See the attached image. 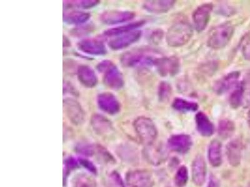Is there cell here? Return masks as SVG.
<instances>
[{"label": "cell", "mask_w": 250, "mask_h": 187, "mask_svg": "<svg viewBox=\"0 0 250 187\" xmlns=\"http://www.w3.org/2000/svg\"><path fill=\"white\" fill-rule=\"evenodd\" d=\"M193 34V29L190 23L187 21H178L168 30L166 41L169 46L179 48L187 44L192 38Z\"/></svg>", "instance_id": "6da1fadb"}, {"label": "cell", "mask_w": 250, "mask_h": 187, "mask_svg": "<svg viewBox=\"0 0 250 187\" xmlns=\"http://www.w3.org/2000/svg\"><path fill=\"white\" fill-rule=\"evenodd\" d=\"M234 32V27L231 23L226 22L218 25L209 34L207 44L213 49L225 48L232 40Z\"/></svg>", "instance_id": "7a4b0ae2"}, {"label": "cell", "mask_w": 250, "mask_h": 187, "mask_svg": "<svg viewBox=\"0 0 250 187\" xmlns=\"http://www.w3.org/2000/svg\"><path fill=\"white\" fill-rule=\"evenodd\" d=\"M135 128L142 143L150 145L156 139L158 131L152 119L148 117H140L135 122Z\"/></svg>", "instance_id": "3957f363"}, {"label": "cell", "mask_w": 250, "mask_h": 187, "mask_svg": "<svg viewBox=\"0 0 250 187\" xmlns=\"http://www.w3.org/2000/svg\"><path fill=\"white\" fill-rule=\"evenodd\" d=\"M154 66L160 76L173 77L180 70V62L176 57H159L155 60Z\"/></svg>", "instance_id": "277c9868"}, {"label": "cell", "mask_w": 250, "mask_h": 187, "mask_svg": "<svg viewBox=\"0 0 250 187\" xmlns=\"http://www.w3.org/2000/svg\"><path fill=\"white\" fill-rule=\"evenodd\" d=\"M213 9L212 4L205 3L198 6L193 12V21L198 32H202L205 29L210 22Z\"/></svg>", "instance_id": "5b68a950"}, {"label": "cell", "mask_w": 250, "mask_h": 187, "mask_svg": "<svg viewBox=\"0 0 250 187\" xmlns=\"http://www.w3.org/2000/svg\"><path fill=\"white\" fill-rule=\"evenodd\" d=\"M126 184L128 187H153L154 180L148 172L137 171L127 174Z\"/></svg>", "instance_id": "8992f818"}, {"label": "cell", "mask_w": 250, "mask_h": 187, "mask_svg": "<svg viewBox=\"0 0 250 187\" xmlns=\"http://www.w3.org/2000/svg\"><path fill=\"white\" fill-rule=\"evenodd\" d=\"M240 72H233L228 73L227 75L218 80L213 86V89L217 94H225L233 87H236L238 85V80L240 79Z\"/></svg>", "instance_id": "52a82bcc"}, {"label": "cell", "mask_w": 250, "mask_h": 187, "mask_svg": "<svg viewBox=\"0 0 250 187\" xmlns=\"http://www.w3.org/2000/svg\"><path fill=\"white\" fill-rule=\"evenodd\" d=\"M169 149L179 154H185L189 151L192 145L191 137L186 134L173 135L168 141Z\"/></svg>", "instance_id": "ba28073f"}, {"label": "cell", "mask_w": 250, "mask_h": 187, "mask_svg": "<svg viewBox=\"0 0 250 187\" xmlns=\"http://www.w3.org/2000/svg\"><path fill=\"white\" fill-rule=\"evenodd\" d=\"M206 171V165L204 158L202 156L196 157L192 163V178L196 186L201 187L204 184Z\"/></svg>", "instance_id": "9c48e42d"}, {"label": "cell", "mask_w": 250, "mask_h": 187, "mask_svg": "<svg viewBox=\"0 0 250 187\" xmlns=\"http://www.w3.org/2000/svg\"><path fill=\"white\" fill-rule=\"evenodd\" d=\"M196 126L200 134L203 137H210L214 134L215 126L208 116L203 112H199L195 116Z\"/></svg>", "instance_id": "30bf717a"}, {"label": "cell", "mask_w": 250, "mask_h": 187, "mask_svg": "<svg viewBox=\"0 0 250 187\" xmlns=\"http://www.w3.org/2000/svg\"><path fill=\"white\" fill-rule=\"evenodd\" d=\"M241 151L242 145L238 140H234L230 142L226 147V155L230 164L234 167L240 165L241 160Z\"/></svg>", "instance_id": "8fae6325"}, {"label": "cell", "mask_w": 250, "mask_h": 187, "mask_svg": "<svg viewBox=\"0 0 250 187\" xmlns=\"http://www.w3.org/2000/svg\"><path fill=\"white\" fill-rule=\"evenodd\" d=\"M176 1L173 0H155L148 1L144 4V7L149 12L154 14H165L173 7Z\"/></svg>", "instance_id": "7c38bea8"}, {"label": "cell", "mask_w": 250, "mask_h": 187, "mask_svg": "<svg viewBox=\"0 0 250 187\" xmlns=\"http://www.w3.org/2000/svg\"><path fill=\"white\" fill-rule=\"evenodd\" d=\"M146 150V158L152 164L159 165L163 163L167 158L168 153L164 148L158 146H153V144Z\"/></svg>", "instance_id": "4fadbf2b"}, {"label": "cell", "mask_w": 250, "mask_h": 187, "mask_svg": "<svg viewBox=\"0 0 250 187\" xmlns=\"http://www.w3.org/2000/svg\"><path fill=\"white\" fill-rule=\"evenodd\" d=\"M208 159L213 167H218L221 164V144L217 140L211 142L208 149Z\"/></svg>", "instance_id": "5bb4252c"}, {"label": "cell", "mask_w": 250, "mask_h": 187, "mask_svg": "<svg viewBox=\"0 0 250 187\" xmlns=\"http://www.w3.org/2000/svg\"><path fill=\"white\" fill-rule=\"evenodd\" d=\"M172 107L176 111L182 112V113H191L198 111V104L197 102L182 98H176L173 101Z\"/></svg>", "instance_id": "9a60e30c"}, {"label": "cell", "mask_w": 250, "mask_h": 187, "mask_svg": "<svg viewBox=\"0 0 250 187\" xmlns=\"http://www.w3.org/2000/svg\"><path fill=\"white\" fill-rule=\"evenodd\" d=\"M234 130H235V126L232 120L223 119L219 122L218 132L222 139L230 138L234 134Z\"/></svg>", "instance_id": "2e32d148"}, {"label": "cell", "mask_w": 250, "mask_h": 187, "mask_svg": "<svg viewBox=\"0 0 250 187\" xmlns=\"http://www.w3.org/2000/svg\"><path fill=\"white\" fill-rule=\"evenodd\" d=\"M229 103L230 106L234 109L238 108L243 105L244 96H243V89L240 83H238L235 89L230 94Z\"/></svg>", "instance_id": "e0dca14e"}, {"label": "cell", "mask_w": 250, "mask_h": 187, "mask_svg": "<svg viewBox=\"0 0 250 187\" xmlns=\"http://www.w3.org/2000/svg\"><path fill=\"white\" fill-rule=\"evenodd\" d=\"M158 98L161 102H167L172 94L171 85L167 82H161L158 87Z\"/></svg>", "instance_id": "ac0fdd59"}, {"label": "cell", "mask_w": 250, "mask_h": 187, "mask_svg": "<svg viewBox=\"0 0 250 187\" xmlns=\"http://www.w3.org/2000/svg\"><path fill=\"white\" fill-rule=\"evenodd\" d=\"M240 84L244 96L243 104L249 105L250 103V72L246 74L244 79Z\"/></svg>", "instance_id": "d6986e66"}, {"label": "cell", "mask_w": 250, "mask_h": 187, "mask_svg": "<svg viewBox=\"0 0 250 187\" xmlns=\"http://www.w3.org/2000/svg\"><path fill=\"white\" fill-rule=\"evenodd\" d=\"M188 180V173L186 167L182 166L179 168L175 175V183L179 187H183L187 184Z\"/></svg>", "instance_id": "ffe728a7"}, {"label": "cell", "mask_w": 250, "mask_h": 187, "mask_svg": "<svg viewBox=\"0 0 250 187\" xmlns=\"http://www.w3.org/2000/svg\"><path fill=\"white\" fill-rule=\"evenodd\" d=\"M241 51L243 58L247 61H250V32L241 40Z\"/></svg>", "instance_id": "44dd1931"}, {"label": "cell", "mask_w": 250, "mask_h": 187, "mask_svg": "<svg viewBox=\"0 0 250 187\" xmlns=\"http://www.w3.org/2000/svg\"><path fill=\"white\" fill-rule=\"evenodd\" d=\"M75 187H96V184L91 177L83 174L78 177Z\"/></svg>", "instance_id": "7402d4cb"}, {"label": "cell", "mask_w": 250, "mask_h": 187, "mask_svg": "<svg viewBox=\"0 0 250 187\" xmlns=\"http://www.w3.org/2000/svg\"><path fill=\"white\" fill-rule=\"evenodd\" d=\"M65 173H68L71 170L75 168L77 165V162L73 158L66 159L65 161Z\"/></svg>", "instance_id": "603a6c76"}, {"label": "cell", "mask_w": 250, "mask_h": 187, "mask_svg": "<svg viewBox=\"0 0 250 187\" xmlns=\"http://www.w3.org/2000/svg\"><path fill=\"white\" fill-rule=\"evenodd\" d=\"M79 162H80L81 164L85 167L86 169H88V171H90L91 173H96V170L95 167L94 166V164H93L91 162L86 160V159H81Z\"/></svg>", "instance_id": "cb8c5ba5"}, {"label": "cell", "mask_w": 250, "mask_h": 187, "mask_svg": "<svg viewBox=\"0 0 250 187\" xmlns=\"http://www.w3.org/2000/svg\"><path fill=\"white\" fill-rule=\"evenodd\" d=\"M208 187H219V182L217 181L215 178H211Z\"/></svg>", "instance_id": "d4e9b609"}, {"label": "cell", "mask_w": 250, "mask_h": 187, "mask_svg": "<svg viewBox=\"0 0 250 187\" xmlns=\"http://www.w3.org/2000/svg\"><path fill=\"white\" fill-rule=\"evenodd\" d=\"M248 123H249V126L250 127V109L248 114Z\"/></svg>", "instance_id": "484cf974"}, {"label": "cell", "mask_w": 250, "mask_h": 187, "mask_svg": "<svg viewBox=\"0 0 250 187\" xmlns=\"http://www.w3.org/2000/svg\"><path fill=\"white\" fill-rule=\"evenodd\" d=\"M249 187H250V185H249Z\"/></svg>", "instance_id": "4316f807"}]
</instances>
